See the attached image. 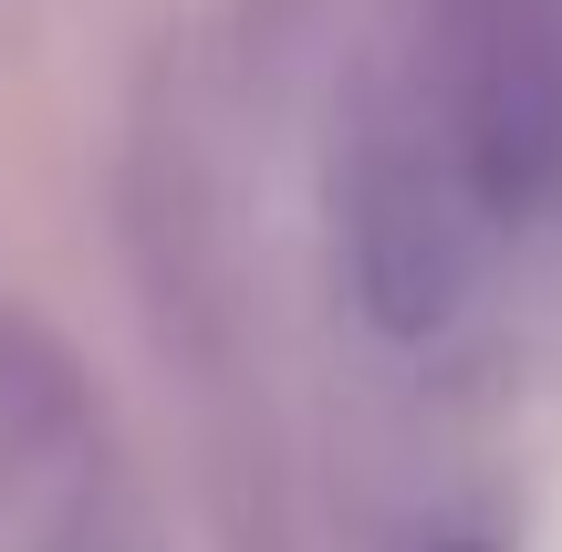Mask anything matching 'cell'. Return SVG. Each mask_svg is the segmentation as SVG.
<instances>
[{"label": "cell", "instance_id": "cell-1", "mask_svg": "<svg viewBox=\"0 0 562 552\" xmlns=\"http://www.w3.org/2000/svg\"><path fill=\"white\" fill-rule=\"evenodd\" d=\"M501 229L480 219L459 157H448L438 115H427L406 53L355 94L334 136V271L355 292V313L385 345H427L459 324V303L480 292V261Z\"/></svg>", "mask_w": 562, "mask_h": 552}, {"label": "cell", "instance_id": "cell-3", "mask_svg": "<svg viewBox=\"0 0 562 552\" xmlns=\"http://www.w3.org/2000/svg\"><path fill=\"white\" fill-rule=\"evenodd\" d=\"M83 428V396L63 375V354H42L21 324H0V511L32 470H53Z\"/></svg>", "mask_w": 562, "mask_h": 552}, {"label": "cell", "instance_id": "cell-2", "mask_svg": "<svg viewBox=\"0 0 562 552\" xmlns=\"http://www.w3.org/2000/svg\"><path fill=\"white\" fill-rule=\"evenodd\" d=\"M406 74L480 219L542 229L562 209V0H417Z\"/></svg>", "mask_w": 562, "mask_h": 552}]
</instances>
